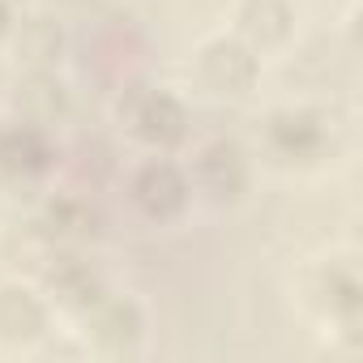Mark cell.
Returning <instances> with one entry per match:
<instances>
[{"mask_svg": "<svg viewBox=\"0 0 363 363\" xmlns=\"http://www.w3.org/2000/svg\"><path fill=\"white\" fill-rule=\"evenodd\" d=\"M9 43H13V52H18V65H26V69H52V65L60 60L65 35H60V26H56L52 18H43V13H22L18 26H13V35H9Z\"/></svg>", "mask_w": 363, "mask_h": 363, "instance_id": "cell-14", "label": "cell"}, {"mask_svg": "<svg viewBox=\"0 0 363 363\" xmlns=\"http://www.w3.org/2000/svg\"><path fill=\"white\" fill-rule=\"evenodd\" d=\"M18 18H22V9H18V0H0V43H9V35H13Z\"/></svg>", "mask_w": 363, "mask_h": 363, "instance_id": "cell-15", "label": "cell"}, {"mask_svg": "<svg viewBox=\"0 0 363 363\" xmlns=\"http://www.w3.org/2000/svg\"><path fill=\"white\" fill-rule=\"evenodd\" d=\"M308 299L320 312L325 325L342 329L350 342H359V312H363V278L354 252H329L308 282Z\"/></svg>", "mask_w": 363, "mask_h": 363, "instance_id": "cell-3", "label": "cell"}, {"mask_svg": "<svg viewBox=\"0 0 363 363\" xmlns=\"http://www.w3.org/2000/svg\"><path fill=\"white\" fill-rule=\"evenodd\" d=\"M77 325H82L86 342L94 350H103V354H133L141 346V337H145V312H141V303L128 299V295H111V291H103L77 316Z\"/></svg>", "mask_w": 363, "mask_h": 363, "instance_id": "cell-6", "label": "cell"}, {"mask_svg": "<svg viewBox=\"0 0 363 363\" xmlns=\"http://www.w3.org/2000/svg\"><path fill=\"white\" fill-rule=\"evenodd\" d=\"M69 86L56 77V69H26V77L18 82L13 94V111L18 120H30L39 128H56L69 116Z\"/></svg>", "mask_w": 363, "mask_h": 363, "instance_id": "cell-12", "label": "cell"}, {"mask_svg": "<svg viewBox=\"0 0 363 363\" xmlns=\"http://www.w3.org/2000/svg\"><path fill=\"white\" fill-rule=\"evenodd\" d=\"M128 197H133V206L150 223H171V218L184 214V206L193 197V184H189V171L184 167H175L167 154H154V158H145L133 171Z\"/></svg>", "mask_w": 363, "mask_h": 363, "instance_id": "cell-5", "label": "cell"}, {"mask_svg": "<svg viewBox=\"0 0 363 363\" xmlns=\"http://www.w3.org/2000/svg\"><path fill=\"white\" fill-rule=\"evenodd\" d=\"M189 184L201 189L214 201H240L248 189V154L231 137H214L193 154L189 167Z\"/></svg>", "mask_w": 363, "mask_h": 363, "instance_id": "cell-8", "label": "cell"}, {"mask_svg": "<svg viewBox=\"0 0 363 363\" xmlns=\"http://www.w3.org/2000/svg\"><path fill=\"white\" fill-rule=\"evenodd\" d=\"M120 120L133 133V141L145 145L150 154H171L189 133L184 103L175 94H167V90H150V86L128 90V99L120 103Z\"/></svg>", "mask_w": 363, "mask_h": 363, "instance_id": "cell-4", "label": "cell"}, {"mask_svg": "<svg viewBox=\"0 0 363 363\" xmlns=\"http://www.w3.org/2000/svg\"><path fill=\"white\" fill-rule=\"evenodd\" d=\"M39 291L48 295L52 312L60 308V312H69V316H82L107 286H103L99 269H94L86 257H77V248H56V252L48 257V265H43Z\"/></svg>", "mask_w": 363, "mask_h": 363, "instance_id": "cell-7", "label": "cell"}, {"mask_svg": "<svg viewBox=\"0 0 363 363\" xmlns=\"http://www.w3.org/2000/svg\"><path fill=\"white\" fill-rule=\"evenodd\" d=\"M193 73L214 99H248L261 82V56L240 35H210L193 52Z\"/></svg>", "mask_w": 363, "mask_h": 363, "instance_id": "cell-2", "label": "cell"}, {"mask_svg": "<svg viewBox=\"0 0 363 363\" xmlns=\"http://www.w3.org/2000/svg\"><path fill=\"white\" fill-rule=\"evenodd\" d=\"M56 167L52 128H39L30 120H9L0 128V175L9 179H39Z\"/></svg>", "mask_w": 363, "mask_h": 363, "instance_id": "cell-10", "label": "cell"}, {"mask_svg": "<svg viewBox=\"0 0 363 363\" xmlns=\"http://www.w3.org/2000/svg\"><path fill=\"white\" fill-rule=\"evenodd\" d=\"M52 333V303L30 282H0V342L35 346Z\"/></svg>", "mask_w": 363, "mask_h": 363, "instance_id": "cell-9", "label": "cell"}, {"mask_svg": "<svg viewBox=\"0 0 363 363\" xmlns=\"http://www.w3.org/2000/svg\"><path fill=\"white\" fill-rule=\"evenodd\" d=\"M269 162L286 171H312L337 150V124L320 107H274L261 128Z\"/></svg>", "mask_w": 363, "mask_h": 363, "instance_id": "cell-1", "label": "cell"}, {"mask_svg": "<svg viewBox=\"0 0 363 363\" xmlns=\"http://www.w3.org/2000/svg\"><path fill=\"white\" fill-rule=\"evenodd\" d=\"M235 30L257 56L261 52H282L295 39V9L291 0H235Z\"/></svg>", "mask_w": 363, "mask_h": 363, "instance_id": "cell-11", "label": "cell"}, {"mask_svg": "<svg viewBox=\"0 0 363 363\" xmlns=\"http://www.w3.org/2000/svg\"><path fill=\"white\" fill-rule=\"evenodd\" d=\"M43 231H48V240L56 244V248H77V244H86V240H94L99 235V214H94V206L86 201V197H73V193H65V197H52L48 206H43Z\"/></svg>", "mask_w": 363, "mask_h": 363, "instance_id": "cell-13", "label": "cell"}]
</instances>
